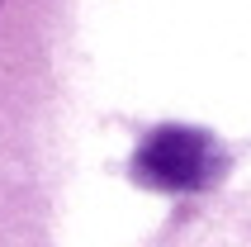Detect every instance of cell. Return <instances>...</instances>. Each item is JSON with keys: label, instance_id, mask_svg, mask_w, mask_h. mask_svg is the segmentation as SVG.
I'll list each match as a JSON object with an SVG mask.
<instances>
[{"label": "cell", "instance_id": "1", "mask_svg": "<svg viewBox=\"0 0 251 247\" xmlns=\"http://www.w3.org/2000/svg\"><path fill=\"white\" fill-rule=\"evenodd\" d=\"M133 176L166 195H195L218 176V143L185 124L152 128L133 152Z\"/></svg>", "mask_w": 251, "mask_h": 247}]
</instances>
